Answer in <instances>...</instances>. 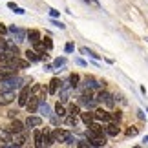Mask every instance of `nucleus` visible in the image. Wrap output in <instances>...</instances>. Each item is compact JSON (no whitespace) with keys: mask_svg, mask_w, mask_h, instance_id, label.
I'll return each instance as SVG.
<instances>
[{"mask_svg":"<svg viewBox=\"0 0 148 148\" xmlns=\"http://www.w3.org/2000/svg\"><path fill=\"white\" fill-rule=\"evenodd\" d=\"M22 82H24V79L16 77V75H11L8 79H4V81H0V92H8V90H18L22 86Z\"/></svg>","mask_w":148,"mask_h":148,"instance_id":"nucleus-1","label":"nucleus"},{"mask_svg":"<svg viewBox=\"0 0 148 148\" xmlns=\"http://www.w3.org/2000/svg\"><path fill=\"white\" fill-rule=\"evenodd\" d=\"M79 106L86 108V110H93V108L97 106V99H93L92 95H90V92H88V95H86V93H82V95H81V99H79Z\"/></svg>","mask_w":148,"mask_h":148,"instance_id":"nucleus-2","label":"nucleus"},{"mask_svg":"<svg viewBox=\"0 0 148 148\" xmlns=\"http://www.w3.org/2000/svg\"><path fill=\"white\" fill-rule=\"evenodd\" d=\"M93 117H95V121H102V123H112V121H115L113 113L102 110V108H99V110L93 112Z\"/></svg>","mask_w":148,"mask_h":148,"instance_id":"nucleus-3","label":"nucleus"},{"mask_svg":"<svg viewBox=\"0 0 148 148\" xmlns=\"http://www.w3.org/2000/svg\"><path fill=\"white\" fill-rule=\"evenodd\" d=\"M16 99L15 90H8V92H0V106H8Z\"/></svg>","mask_w":148,"mask_h":148,"instance_id":"nucleus-4","label":"nucleus"},{"mask_svg":"<svg viewBox=\"0 0 148 148\" xmlns=\"http://www.w3.org/2000/svg\"><path fill=\"white\" fill-rule=\"evenodd\" d=\"M46 90L42 84H35L33 88H29V97H40V101H46Z\"/></svg>","mask_w":148,"mask_h":148,"instance_id":"nucleus-5","label":"nucleus"},{"mask_svg":"<svg viewBox=\"0 0 148 148\" xmlns=\"http://www.w3.org/2000/svg\"><path fill=\"white\" fill-rule=\"evenodd\" d=\"M8 31H9V33H13V37H15V40H16V42H24V40H26V33H27V31L20 29V27H16V26H9V27H8Z\"/></svg>","mask_w":148,"mask_h":148,"instance_id":"nucleus-6","label":"nucleus"},{"mask_svg":"<svg viewBox=\"0 0 148 148\" xmlns=\"http://www.w3.org/2000/svg\"><path fill=\"white\" fill-rule=\"evenodd\" d=\"M88 132H86V137L88 139H92V137H95V135H102V126L99 123H90L88 124Z\"/></svg>","mask_w":148,"mask_h":148,"instance_id":"nucleus-7","label":"nucleus"},{"mask_svg":"<svg viewBox=\"0 0 148 148\" xmlns=\"http://www.w3.org/2000/svg\"><path fill=\"white\" fill-rule=\"evenodd\" d=\"M16 101H18V106H26V102L29 101V86H27V84H26V86H22Z\"/></svg>","mask_w":148,"mask_h":148,"instance_id":"nucleus-8","label":"nucleus"},{"mask_svg":"<svg viewBox=\"0 0 148 148\" xmlns=\"http://www.w3.org/2000/svg\"><path fill=\"white\" fill-rule=\"evenodd\" d=\"M95 99H97V102H104V104H108V106H113V95L108 93V92H102L101 90Z\"/></svg>","mask_w":148,"mask_h":148,"instance_id":"nucleus-9","label":"nucleus"},{"mask_svg":"<svg viewBox=\"0 0 148 148\" xmlns=\"http://www.w3.org/2000/svg\"><path fill=\"white\" fill-rule=\"evenodd\" d=\"M102 86H104L102 82H97V81H93V79H86L84 84H82V90L84 92H90V90H101Z\"/></svg>","mask_w":148,"mask_h":148,"instance_id":"nucleus-10","label":"nucleus"},{"mask_svg":"<svg viewBox=\"0 0 148 148\" xmlns=\"http://www.w3.org/2000/svg\"><path fill=\"white\" fill-rule=\"evenodd\" d=\"M42 146H51L55 145V137H53V132H49V130H42V139H40Z\"/></svg>","mask_w":148,"mask_h":148,"instance_id":"nucleus-11","label":"nucleus"},{"mask_svg":"<svg viewBox=\"0 0 148 148\" xmlns=\"http://www.w3.org/2000/svg\"><path fill=\"white\" fill-rule=\"evenodd\" d=\"M40 124H42V117H37V115H27L26 123H24V126H27V128H38Z\"/></svg>","mask_w":148,"mask_h":148,"instance_id":"nucleus-12","label":"nucleus"},{"mask_svg":"<svg viewBox=\"0 0 148 148\" xmlns=\"http://www.w3.org/2000/svg\"><path fill=\"white\" fill-rule=\"evenodd\" d=\"M38 104H40V97H29V101L26 102L27 113H35L38 110Z\"/></svg>","mask_w":148,"mask_h":148,"instance_id":"nucleus-13","label":"nucleus"},{"mask_svg":"<svg viewBox=\"0 0 148 148\" xmlns=\"http://www.w3.org/2000/svg\"><path fill=\"white\" fill-rule=\"evenodd\" d=\"M60 86H62V81H60V79H57V77H53V79L49 81L48 93H51V95H57V92L60 90Z\"/></svg>","mask_w":148,"mask_h":148,"instance_id":"nucleus-14","label":"nucleus"},{"mask_svg":"<svg viewBox=\"0 0 148 148\" xmlns=\"http://www.w3.org/2000/svg\"><path fill=\"white\" fill-rule=\"evenodd\" d=\"M106 135H110V137H115V135H119V132H121V128H119V124H115V121L108 123V126L104 128Z\"/></svg>","mask_w":148,"mask_h":148,"instance_id":"nucleus-15","label":"nucleus"},{"mask_svg":"<svg viewBox=\"0 0 148 148\" xmlns=\"http://www.w3.org/2000/svg\"><path fill=\"white\" fill-rule=\"evenodd\" d=\"M8 130L11 134H18V132H24V123H20L18 119H13V123L8 126Z\"/></svg>","mask_w":148,"mask_h":148,"instance_id":"nucleus-16","label":"nucleus"},{"mask_svg":"<svg viewBox=\"0 0 148 148\" xmlns=\"http://www.w3.org/2000/svg\"><path fill=\"white\" fill-rule=\"evenodd\" d=\"M40 115H44V117H49L51 115V108L48 106V102L46 101H40V104H38V110H37Z\"/></svg>","mask_w":148,"mask_h":148,"instance_id":"nucleus-17","label":"nucleus"},{"mask_svg":"<svg viewBox=\"0 0 148 148\" xmlns=\"http://www.w3.org/2000/svg\"><path fill=\"white\" fill-rule=\"evenodd\" d=\"M68 134H70V132H66V130H55V132H53L55 143H64L66 137H68Z\"/></svg>","mask_w":148,"mask_h":148,"instance_id":"nucleus-18","label":"nucleus"},{"mask_svg":"<svg viewBox=\"0 0 148 148\" xmlns=\"http://www.w3.org/2000/svg\"><path fill=\"white\" fill-rule=\"evenodd\" d=\"M26 145V135L18 132V134H13V146H24Z\"/></svg>","mask_w":148,"mask_h":148,"instance_id":"nucleus-19","label":"nucleus"},{"mask_svg":"<svg viewBox=\"0 0 148 148\" xmlns=\"http://www.w3.org/2000/svg\"><path fill=\"white\" fill-rule=\"evenodd\" d=\"M26 37H27V40H29L31 44H35L40 40V31H37V29H29L26 33Z\"/></svg>","mask_w":148,"mask_h":148,"instance_id":"nucleus-20","label":"nucleus"},{"mask_svg":"<svg viewBox=\"0 0 148 148\" xmlns=\"http://www.w3.org/2000/svg\"><path fill=\"white\" fill-rule=\"evenodd\" d=\"M79 115H81V119H82V123L84 124H86V126H88V124L90 123H93L95 121V117H93V112H82V113H79Z\"/></svg>","mask_w":148,"mask_h":148,"instance_id":"nucleus-21","label":"nucleus"},{"mask_svg":"<svg viewBox=\"0 0 148 148\" xmlns=\"http://www.w3.org/2000/svg\"><path fill=\"white\" fill-rule=\"evenodd\" d=\"M106 145V137L102 135H95V137L90 139V146H104Z\"/></svg>","mask_w":148,"mask_h":148,"instance_id":"nucleus-22","label":"nucleus"},{"mask_svg":"<svg viewBox=\"0 0 148 148\" xmlns=\"http://www.w3.org/2000/svg\"><path fill=\"white\" fill-rule=\"evenodd\" d=\"M24 55H26V59L29 62H37L38 60V51H35V49H27Z\"/></svg>","mask_w":148,"mask_h":148,"instance_id":"nucleus-23","label":"nucleus"},{"mask_svg":"<svg viewBox=\"0 0 148 148\" xmlns=\"http://www.w3.org/2000/svg\"><path fill=\"white\" fill-rule=\"evenodd\" d=\"M64 123H66V126H73V128H75V124H77V115H71V113H70V115L64 119Z\"/></svg>","mask_w":148,"mask_h":148,"instance_id":"nucleus-24","label":"nucleus"},{"mask_svg":"<svg viewBox=\"0 0 148 148\" xmlns=\"http://www.w3.org/2000/svg\"><path fill=\"white\" fill-rule=\"evenodd\" d=\"M35 146L37 148H42V143H40V139H42V130H35Z\"/></svg>","mask_w":148,"mask_h":148,"instance_id":"nucleus-25","label":"nucleus"},{"mask_svg":"<svg viewBox=\"0 0 148 148\" xmlns=\"http://www.w3.org/2000/svg\"><path fill=\"white\" fill-rule=\"evenodd\" d=\"M81 53H82V55H90V57H92V59H95V60H99V59H101V55L93 53V51H90L88 48H81Z\"/></svg>","mask_w":148,"mask_h":148,"instance_id":"nucleus-26","label":"nucleus"},{"mask_svg":"<svg viewBox=\"0 0 148 148\" xmlns=\"http://www.w3.org/2000/svg\"><path fill=\"white\" fill-rule=\"evenodd\" d=\"M55 113H57L59 117H66V110H64V106H62V104H57V106H55Z\"/></svg>","mask_w":148,"mask_h":148,"instance_id":"nucleus-27","label":"nucleus"},{"mask_svg":"<svg viewBox=\"0 0 148 148\" xmlns=\"http://www.w3.org/2000/svg\"><path fill=\"white\" fill-rule=\"evenodd\" d=\"M66 64V57H59V59L53 60V68H59V66H64Z\"/></svg>","mask_w":148,"mask_h":148,"instance_id":"nucleus-28","label":"nucleus"},{"mask_svg":"<svg viewBox=\"0 0 148 148\" xmlns=\"http://www.w3.org/2000/svg\"><path fill=\"white\" fill-rule=\"evenodd\" d=\"M64 145H68V146H73V145H77V139L73 137L71 134H68V137H66V141H64Z\"/></svg>","mask_w":148,"mask_h":148,"instance_id":"nucleus-29","label":"nucleus"},{"mask_svg":"<svg viewBox=\"0 0 148 148\" xmlns=\"http://www.w3.org/2000/svg\"><path fill=\"white\" fill-rule=\"evenodd\" d=\"M79 81H81V77H79L77 73H71V75H70V84H73V86H77V84H79Z\"/></svg>","mask_w":148,"mask_h":148,"instance_id":"nucleus-30","label":"nucleus"},{"mask_svg":"<svg viewBox=\"0 0 148 148\" xmlns=\"http://www.w3.org/2000/svg\"><path fill=\"white\" fill-rule=\"evenodd\" d=\"M70 113H71V115H79V113H81V106H79V104H71L70 106Z\"/></svg>","mask_w":148,"mask_h":148,"instance_id":"nucleus-31","label":"nucleus"},{"mask_svg":"<svg viewBox=\"0 0 148 148\" xmlns=\"http://www.w3.org/2000/svg\"><path fill=\"white\" fill-rule=\"evenodd\" d=\"M137 134H139V128H135V126H130L126 130V135H128V137H134V135H137Z\"/></svg>","mask_w":148,"mask_h":148,"instance_id":"nucleus-32","label":"nucleus"},{"mask_svg":"<svg viewBox=\"0 0 148 148\" xmlns=\"http://www.w3.org/2000/svg\"><path fill=\"white\" fill-rule=\"evenodd\" d=\"M8 42H9V40H5V38H0V57L4 55L5 48H8Z\"/></svg>","mask_w":148,"mask_h":148,"instance_id":"nucleus-33","label":"nucleus"},{"mask_svg":"<svg viewBox=\"0 0 148 148\" xmlns=\"http://www.w3.org/2000/svg\"><path fill=\"white\" fill-rule=\"evenodd\" d=\"M64 51H66V53H73V51H75V46H73V42H68L66 46H64Z\"/></svg>","mask_w":148,"mask_h":148,"instance_id":"nucleus-34","label":"nucleus"},{"mask_svg":"<svg viewBox=\"0 0 148 148\" xmlns=\"http://www.w3.org/2000/svg\"><path fill=\"white\" fill-rule=\"evenodd\" d=\"M51 24L57 26L59 29H64V27H66V24H62V22H59V20H51Z\"/></svg>","mask_w":148,"mask_h":148,"instance_id":"nucleus-35","label":"nucleus"},{"mask_svg":"<svg viewBox=\"0 0 148 148\" xmlns=\"http://www.w3.org/2000/svg\"><path fill=\"white\" fill-rule=\"evenodd\" d=\"M16 113H18L16 110H9V112H8V117H9V119H15V117H16Z\"/></svg>","mask_w":148,"mask_h":148,"instance_id":"nucleus-36","label":"nucleus"},{"mask_svg":"<svg viewBox=\"0 0 148 148\" xmlns=\"http://www.w3.org/2000/svg\"><path fill=\"white\" fill-rule=\"evenodd\" d=\"M0 35H8V27L4 24H0Z\"/></svg>","mask_w":148,"mask_h":148,"instance_id":"nucleus-37","label":"nucleus"},{"mask_svg":"<svg viewBox=\"0 0 148 148\" xmlns=\"http://www.w3.org/2000/svg\"><path fill=\"white\" fill-rule=\"evenodd\" d=\"M13 11H15V13H16V15H24V13H26V11H24V9H22V8H18V5H16V8H15Z\"/></svg>","mask_w":148,"mask_h":148,"instance_id":"nucleus-38","label":"nucleus"},{"mask_svg":"<svg viewBox=\"0 0 148 148\" xmlns=\"http://www.w3.org/2000/svg\"><path fill=\"white\" fill-rule=\"evenodd\" d=\"M49 16H51V18H55V16H59V11H57V9H49Z\"/></svg>","mask_w":148,"mask_h":148,"instance_id":"nucleus-39","label":"nucleus"},{"mask_svg":"<svg viewBox=\"0 0 148 148\" xmlns=\"http://www.w3.org/2000/svg\"><path fill=\"white\" fill-rule=\"evenodd\" d=\"M75 64H79V66H86V60H84V59H75Z\"/></svg>","mask_w":148,"mask_h":148,"instance_id":"nucleus-40","label":"nucleus"},{"mask_svg":"<svg viewBox=\"0 0 148 148\" xmlns=\"http://www.w3.org/2000/svg\"><path fill=\"white\" fill-rule=\"evenodd\" d=\"M90 145V139L88 141H77V146H88Z\"/></svg>","mask_w":148,"mask_h":148,"instance_id":"nucleus-41","label":"nucleus"},{"mask_svg":"<svg viewBox=\"0 0 148 148\" xmlns=\"http://www.w3.org/2000/svg\"><path fill=\"white\" fill-rule=\"evenodd\" d=\"M8 8H9V9H15L16 4H15V2H8Z\"/></svg>","mask_w":148,"mask_h":148,"instance_id":"nucleus-42","label":"nucleus"},{"mask_svg":"<svg viewBox=\"0 0 148 148\" xmlns=\"http://www.w3.org/2000/svg\"><path fill=\"white\" fill-rule=\"evenodd\" d=\"M143 143H145V145H146V143H148V135H146V137H145V139H143Z\"/></svg>","mask_w":148,"mask_h":148,"instance_id":"nucleus-43","label":"nucleus"},{"mask_svg":"<svg viewBox=\"0 0 148 148\" xmlns=\"http://www.w3.org/2000/svg\"><path fill=\"white\" fill-rule=\"evenodd\" d=\"M146 112H148V108H146Z\"/></svg>","mask_w":148,"mask_h":148,"instance_id":"nucleus-44","label":"nucleus"}]
</instances>
